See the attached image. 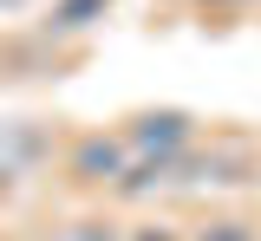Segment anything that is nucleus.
Wrapping results in <instances>:
<instances>
[{"instance_id":"6e6552de","label":"nucleus","mask_w":261,"mask_h":241,"mask_svg":"<svg viewBox=\"0 0 261 241\" xmlns=\"http://www.w3.org/2000/svg\"><path fill=\"white\" fill-rule=\"evenodd\" d=\"M130 241H190V235H183L176 222H163V215H150V222H137V228H130Z\"/></svg>"},{"instance_id":"f257e3e1","label":"nucleus","mask_w":261,"mask_h":241,"mask_svg":"<svg viewBox=\"0 0 261 241\" xmlns=\"http://www.w3.org/2000/svg\"><path fill=\"white\" fill-rule=\"evenodd\" d=\"M130 143L124 131H72L59 150V183L79 196H118V183L130 176Z\"/></svg>"},{"instance_id":"20e7f679","label":"nucleus","mask_w":261,"mask_h":241,"mask_svg":"<svg viewBox=\"0 0 261 241\" xmlns=\"http://www.w3.org/2000/svg\"><path fill=\"white\" fill-rule=\"evenodd\" d=\"M111 7H118V0H53V7H46V20H39V33L53 39V46H65V39H85L98 20L111 13Z\"/></svg>"},{"instance_id":"423d86ee","label":"nucleus","mask_w":261,"mask_h":241,"mask_svg":"<svg viewBox=\"0 0 261 241\" xmlns=\"http://www.w3.org/2000/svg\"><path fill=\"white\" fill-rule=\"evenodd\" d=\"M190 241H261V222L248 215H209V222H196Z\"/></svg>"},{"instance_id":"7ed1b4c3","label":"nucleus","mask_w":261,"mask_h":241,"mask_svg":"<svg viewBox=\"0 0 261 241\" xmlns=\"http://www.w3.org/2000/svg\"><path fill=\"white\" fill-rule=\"evenodd\" d=\"M124 143L137 163H157V157H183V150H196L202 143V124H196V111H183V104H157V111H130L124 124Z\"/></svg>"},{"instance_id":"39448f33","label":"nucleus","mask_w":261,"mask_h":241,"mask_svg":"<svg viewBox=\"0 0 261 241\" xmlns=\"http://www.w3.org/2000/svg\"><path fill=\"white\" fill-rule=\"evenodd\" d=\"M53 241H130L124 222H111V215H72Z\"/></svg>"},{"instance_id":"0eeeda50","label":"nucleus","mask_w":261,"mask_h":241,"mask_svg":"<svg viewBox=\"0 0 261 241\" xmlns=\"http://www.w3.org/2000/svg\"><path fill=\"white\" fill-rule=\"evenodd\" d=\"M196 20L202 26H235V20H248V13H261V0H190Z\"/></svg>"},{"instance_id":"f03ea898","label":"nucleus","mask_w":261,"mask_h":241,"mask_svg":"<svg viewBox=\"0 0 261 241\" xmlns=\"http://www.w3.org/2000/svg\"><path fill=\"white\" fill-rule=\"evenodd\" d=\"M65 131L46 117H0V196H20L27 183L59 170Z\"/></svg>"}]
</instances>
